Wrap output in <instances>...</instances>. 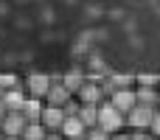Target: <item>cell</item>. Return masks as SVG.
I'll return each mask as SVG.
<instances>
[{
    "instance_id": "1",
    "label": "cell",
    "mask_w": 160,
    "mask_h": 140,
    "mask_svg": "<svg viewBox=\"0 0 160 140\" xmlns=\"http://www.w3.org/2000/svg\"><path fill=\"white\" fill-rule=\"evenodd\" d=\"M96 126H98V129H104L107 135L127 129V123H124V115H121L118 109H112L110 104H98V121H96Z\"/></svg>"
},
{
    "instance_id": "2",
    "label": "cell",
    "mask_w": 160,
    "mask_h": 140,
    "mask_svg": "<svg viewBox=\"0 0 160 140\" xmlns=\"http://www.w3.org/2000/svg\"><path fill=\"white\" fill-rule=\"evenodd\" d=\"M73 98H76L79 104H84V107H98V104H104V87L84 79V84L79 87V93H76Z\"/></svg>"
},
{
    "instance_id": "3",
    "label": "cell",
    "mask_w": 160,
    "mask_h": 140,
    "mask_svg": "<svg viewBox=\"0 0 160 140\" xmlns=\"http://www.w3.org/2000/svg\"><path fill=\"white\" fill-rule=\"evenodd\" d=\"M155 112H158V109H152V107H141V104H135V109L127 112L124 123H127L129 129H149L152 121H155Z\"/></svg>"
},
{
    "instance_id": "4",
    "label": "cell",
    "mask_w": 160,
    "mask_h": 140,
    "mask_svg": "<svg viewBox=\"0 0 160 140\" xmlns=\"http://www.w3.org/2000/svg\"><path fill=\"white\" fill-rule=\"evenodd\" d=\"M51 76H45V73H31L28 79H25V98H45V93H48V87H51Z\"/></svg>"
},
{
    "instance_id": "5",
    "label": "cell",
    "mask_w": 160,
    "mask_h": 140,
    "mask_svg": "<svg viewBox=\"0 0 160 140\" xmlns=\"http://www.w3.org/2000/svg\"><path fill=\"white\" fill-rule=\"evenodd\" d=\"M107 104H110L112 109H118V112L127 118V112H132L135 104H138V101H135V90H112Z\"/></svg>"
},
{
    "instance_id": "6",
    "label": "cell",
    "mask_w": 160,
    "mask_h": 140,
    "mask_svg": "<svg viewBox=\"0 0 160 140\" xmlns=\"http://www.w3.org/2000/svg\"><path fill=\"white\" fill-rule=\"evenodd\" d=\"M25 118H22V112H6L3 115V123H0V132H3V138H20L22 135V129H25Z\"/></svg>"
},
{
    "instance_id": "7",
    "label": "cell",
    "mask_w": 160,
    "mask_h": 140,
    "mask_svg": "<svg viewBox=\"0 0 160 140\" xmlns=\"http://www.w3.org/2000/svg\"><path fill=\"white\" fill-rule=\"evenodd\" d=\"M39 123H42L45 132H59V126L65 123V112H62L59 107H42Z\"/></svg>"
},
{
    "instance_id": "8",
    "label": "cell",
    "mask_w": 160,
    "mask_h": 140,
    "mask_svg": "<svg viewBox=\"0 0 160 140\" xmlns=\"http://www.w3.org/2000/svg\"><path fill=\"white\" fill-rule=\"evenodd\" d=\"M70 98H73V95H70L59 81H51V87H48V93H45V98H42V101H45V107H59V109H62Z\"/></svg>"
},
{
    "instance_id": "9",
    "label": "cell",
    "mask_w": 160,
    "mask_h": 140,
    "mask_svg": "<svg viewBox=\"0 0 160 140\" xmlns=\"http://www.w3.org/2000/svg\"><path fill=\"white\" fill-rule=\"evenodd\" d=\"M59 135H62V140H84L87 129L82 126L79 118H65V123L59 126Z\"/></svg>"
},
{
    "instance_id": "10",
    "label": "cell",
    "mask_w": 160,
    "mask_h": 140,
    "mask_svg": "<svg viewBox=\"0 0 160 140\" xmlns=\"http://www.w3.org/2000/svg\"><path fill=\"white\" fill-rule=\"evenodd\" d=\"M0 104H3L6 112H20L22 104H25V93H22V87H17V90H6L3 98H0Z\"/></svg>"
},
{
    "instance_id": "11",
    "label": "cell",
    "mask_w": 160,
    "mask_h": 140,
    "mask_svg": "<svg viewBox=\"0 0 160 140\" xmlns=\"http://www.w3.org/2000/svg\"><path fill=\"white\" fill-rule=\"evenodd\" d=\"M42 107H45V101H39V98H25V104H22V118L28 121V123H39V115H42Z\"/></svg>"
},
{
    "instance_id": "12",
    "label": "cell",
    "mask_w": 160,
    "mask_h": 140,
    "mask_svg": "<svg viewBox=\"0 0 160 140\" xmlns=\"http://www.w3.org/2000/svg\"><path fill=\"white\" fill-rule=\"evenodd\" d=\"M158 87H138L135 90V101L141 104V107H152V109H158Z\"/></svg>"
},
{
    "instance_id": "13",
    "label": "cell",
    "mask_w": 160,
    "mask_h": 140,
    "mask_svg": "<svg viewBox=\"0 0 160 140\" xmlns=\"http://www.w3.org/2000/svg\"><path fill=\"white\" fill-rule=\"evenodd\" d=\"M76 118L82 121V126L84 129H96V121H98V107H79V112H76Z\"/></svg>"
},
{
    "instance_id": "14",
    "label": "cell",
    "mask_w": 160,
    "mask_h": 140,
    "mask_svg": "<svg viewBox=\"0 0 160 140\" xmlns=\"http://www.w3.org/2000/svg\"><path fill=\"white\" fill-rule=\"evenodd\" d=\"M59 84H62V87H65L70 95H76V93H79V87L84 84V76H82V73H68V76H65Z\"/></svg>"
},
{
    "instance_id": "15",
    "label": "cell",
    "mask_w": 160,
    "mask_h": 140,
    "mask_svg": "<svg viewBox=\"0 0 160 140\" xmlns=\"http://www.w3.org/2000/svg\"><path fill=\"white\" fill-rule=\"evenodd\" d=\"M45 129H42V123H25V129H22V140H45Z\"/></svg>"
},
{
    "instance_id": "16",
    "label": "cell",
    "mask_w": 160,
    "mask_h": 140,
    "mask_svg": "<svg viewBox=\"0 0 160 140\" xmlns=\"http://www.w3.org/2000/svg\"><path fill=\"white\" fill-rule=\"evenodd\" d=\"M79 107H82V104H79L76 98H70V101H68V104L62 107V112H65V118H76V112H79Z\"/></svg>"
},
{
    "instance_id": "17",
    "label": "cell",
    "mask_w": 160,
    "mask_h": 140,
    "mask_svg": "<svg viewBox=\"0 0 160 140\" xmlns=\"http://www.w3.org/2000/svg\"><path fill=\"white\" fill-rule=\"evenodd\" d=\"M129 140H155L149 129H129Z\"/></svg>"
},
{
    "instance_id": "18",
    "label": "cell",
    "mask_w": 160,
    "mask_h": 140,
    "mask_svg": "<svg viewBox=\"0 0 160 140\" xmlns=\"http://www.w3.org/2000/svg\"><path fill=\"white\" fill-rule=\"evenodd\" d=\"M84 140H110V135L104 132V129H87V135H84Z\"/></svg>"
},
{
    "instance_id": "19",
    "label": "cell",
    "mask_w": 160,
    "mask_h": 140,
    "mask_svg": "<svg viewBox=\"0 0 160 140\" xmlns=\"http://www.w3.org/2000/svg\"><path fill=\"white\" fill-rule=\"evenodd\" d=\"M138 87H158V76H138Z\"/></svg>"
},
{
    "instance_id": "20",
    "label": "cell",
    "mask_w": 160,
    "mask_h": 140,
    "mask_svg": "<svg viewBox=\"0 0 160 140\" xmlns=\"http://www.w3.org/2000/svg\"><path fill=\"white\" fill-rule=\"evenodd\" d=\"M149 132L155 135V140H160V112H155V121H152V126H149Z\"/></svg>"
},
{
    "instance_id": "21",
    "label": "cell",
    "mask_w": 160,
    "mask_h": 140,
    "mask_svg": "<svg viewBox=\"0 0 160 140\" xmlns=\"http://www.w3.org/2000/svg\"><path fill=\"white\" fill-rule=\"evenodd\" d=\"M110 140H129V129H121V132H112Z\"/></svg>"
},
{
    "instance_id": "22",
    "label": "cell",
    "mask_w": 160,
    "mask_h": 140,
    "mask_svg": "<svg viewBox=\"0 0 160 140\" xmlns=\"http://www.w3.org/2000/svg\"><path fill=\"white\" fill-rule=\"evenodd\" d=\"M45 140H62V135H59V132H48V135H45Z\"/></svg>"
},
{
    "instance_id": "23",
    "label": "cell",
    "mask_w": 160,
    "mask_h": 140,
    "mask_svg": "<svg viewBox=\"0 0 160 140\" xmlns=\"http://www.w3.org/2000/svg\"><path fill=\"white\" fill-rule=\"evenodd\" d=\"M3 115H6V109H3V104H0V123H3Z\"/></svg>"
},
{
    "instance_id": "24",
    "label": "cell",
    "mask_w": 160,
    "mask_h": 140,
    "mask_svg": "<svg viewBox=\"0 0 160 140\" xmlns=\"http://www.w3.org/2000/svg\"><path fill=\"white\" fill-rule=\"evenodd\" d=\"M3 140H22V138H3Z\"/></svg>"
},
{
    "instance_id": "25",
    "label": "cell",
    "mask_w": 160,
    "mask_h": 140,
    "mask_svg": "<svg viewBox=\"0 0 160 140\" xmlns=\"http://www.w3.org/2000/svg\"><path fill=\"white\" fill-rule=\"evenodd\" d=\"M158 112H160V93H158Z\"/></svg>"
},
{
    "instance_id": "26",
    "label": "cell",
    "mask_w": 160,
    "mask_h": 140,
    "mask_svg": "<svg viewBox=\"0 0 160 140\" xmlns=\"http://www.w3.org/2000/svg\"><path fill=\"white\" fill-rule=\"evenodd\" d=\"M0 140H3V132H0Z\"/></svg>"
}]
</instances>
